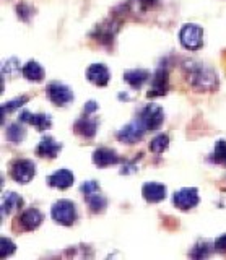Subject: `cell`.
<instances>
[{"label":"cell","instance_id":"cell-1","mask_svg":"<svg viewBox=\"0 0 226 260\" xmlns=\"http://www.w3.org/2000/svg\"><path fill=\"white\" fill-rule=\"evenodd\" d=\"M185 78L189 80V85L196 89L197 93H213L218 88V77L216 73L207 67V65L185 62L184 65Z\"/></svg>","mask_w":226,"mask_h":260},{"label":"cell","instance_id":"cell-2","mask_svg":"<svg viewBox=\"0 0 226 260\" xmlns=\"http://www.w3.org/2000/svg\"><path fill=\"white\" fill-rule=\"evenodd\" d=\"M51 216L57 224L62 226H72L78 218L77 205L72 200H57L51 208Z\"/></svg>","mask_w":226,"mask_h":260},{"label":"cell","instance_id":"cell-3","mask_svg":"<svg viewBox=\"0 0 226 260\" xmlns=\"http://www.w3.org/2000/svg\"><path fill=\"white\" fill-rule=\"evenodd\" d=\"M179 41L187 51H199L204 46V29L193 23L184 24L179 32Z\"/></svg>","mask_w":226,"mask_h":260},{"label":"cell","instance_id":"cell-4","mask_svg":"<svg viewBox=\"0 0 226 260\" xmlns=\"http://www.w3.org/2000/svg\"><path fill=\"white\" fill-rule=\"evenodd\" d=\"M36 176V165L31 159L18 158L10 165V177L18 184H28Z\"/></svg>","mask_w":226,"mask_h":260},{"label":"cell","instance_id":"cell-5","mask_svg":"<svg viewBox=\"0 0 226 260\" xmlns=\"http://www.w3.org/2000/svg\"><path fill=\"white\" fill-rule=\"evenodd\" d=\"M43 219H44V216L38 208H28V210H23L21 213L15 218L13 228L17 231H23V233L35 231L41 226Z\"/></svg>","mask_w":226,"mask_h":260},{"label":"cell","instance_id":"cell-6","mask_svg":"<svg viewBox=\"0 0 226 260\" xmlns=\"http://www.w3.org/2000/svg\"><path fill=\"white\" fill-rule=\"evenodd\" d=\"M139 119L143 122V125L147 127L148 132H155L158 130L165 122V111L161 106L158 104H147L145 108L140 111Z\"/></svg>","mask_w":226,"mask_h":260},{"label":"cell","instance_id":"cell-7","mask_svg":"<svg viewBox=\"0 0 226 260\" xmlns=\"http://www.w3.org/2000/svg\"><path fill=\"white\" fill-rule=\"evenodd\" d=\"M147 132H148L147 127H145L143 122L137 117L134 122H131V124H127L125 127H122L119 130L117 140L122 142V143H127V145H134L137 142H140Z\"/></svg>","mask_w":226,"mask_h":260},{"label":"cell","instance_id":"cell-8","mask_svg":"<svg viewBox=\"0 0 226 260\" xmlns=\"http://www.w3.org/2000/svg\"><path fill=\"white\" fill-rule=\"evenodd\" d=\"M199 190L196 187H184V189L174 192L173 195V203L176 208H179L181 211H189L192 208H196L199 205Z\"/></svg>","mask_w":226,"mask_h":260},{"label":"cell","instance_id":"cell-9","mask_svg":"<svg viewBox=\"0 0 226 260\" xmlns=\"http://www.w3.org/2000/svg\"><path fill=\"white\" fill-rule=\"evenodd\" d=\"M47 96H49L51 103L55 106H66L67 103L74 101L72 89L66 85L59 83V81H52V83L47 86Z\"/></svg>","mask_w":226,"mask_h":260},{"label":"cell","instance_id":"cell-10","mask_svg":"<svg viewBox=\"0 0 226 260\" xmlns=\"http://www.w3.org/2000/svg\"><path fill=\"white\" fill-rule=\"evenodd\" d=\"M169 89V75H168V70L166 69H158L155 72L151 80V88L150 91L147 93L148 98H158V96H165Z\"/></svg>","mask_w":226,"mask_h":260},{"label":"cell","instance_id":"cell-11","mask_svg":"<svg viewBox=\"0 0 226 260\" xmlns=\"http://www.w3.org/2000/svg\"><path fill=\"white\" fill-rule=\"evenodd\" d=\"M109 70L104 63H93L86 69V78L96 86H106L109 83Z\"/></svg>","mask_w":226,"mask_h":260},{"label":"cell","instance_id":"cell-12","mask_svg":"<svg viewBox=\"0 0 226 260\" xmlns=\"http://www.w3.org/2000/svg\"><path fill=\"white\" fill-rule=\"evenodd\" d=\"M119 161H120L119 154L114 150L106 148V146H101V148L94 150L93 153V162L98 168H108L112 165H117Z\"/></svg>","mask_w":226,"mask_h":260},{"label":"cell","instance_id":"cell-13","mask_svg":"<svg viewBox=\"0 0 226 260\" xmlns=\"http://www.w3.org/2000/svg\"><path fill=\"white\" fill-rule=\"evenodd\" d=\"M166 185L158 182H147L142 187V195L148 203H158L166 199Z\"/></svg>","mask_w":226,"mask_h":260},{"label":"cell","instance_id":"cell-14","mask_svg":"<svg viewBox=\"0 0 226 260\" xmlns=\"http://www.w3.org/2000/svg\"><path fill=\"white\" fill-rule=\"evenodd\" d=\"M74 182H75V176L72 174L69 169H59L47 177V184L51 187H55V189H60V190L69 189Z\"/></svg>","mask_w":226,"mask_h":260},{"label":"cell","instance_id":"cell-15","mask_svg":"<svg viewBox=\"0 0 226 260\" xmlns=\"http://www.w3.org/2000/svg\"><path fill=\"white\" fill-rule=\"evenodd\" d=\"M62 150V145L59 142H55L52 137H44L39 145L36 146V154L41 158H49L54 159Z\"/></svg>","mask_w":226,"mask_h":260},{"label":"cell","instance_id":"cell-16","mask_svg":"<svg viewBox=\"0 0 226 260\" xmlns=\"http://www.w3.org/2000/svg\"><path fill=\"white\" fill-rule=\"evenodd\" d=\"M20 122L35 125L39 132H43V130L51 127V117L47 116V114H31L29 111L20 112Z\"/></svg>","mask_w":226,"mask_h":260},{"label":"cell","instance_id":"cell-17","mask_svg":"<svg viewBox=\"0 0 226 260\" xmlns=\"http://www.w3.org/2000/svg\"><path fill=\"white\" fill-rule=\"evenodd\" d=\"M96 128H98V120L90 117V114H86L85 117L78 119L74 125V132L82 135L85 138H93L96 135Z\"/></svg>","mask_w":226,"mask_h":260},{"label":"cell","instance_id":"cell-18","mask_svg":"<svg viewBox=\"0 0 226 260\" xmlns=\"http://www.w3.org/2000/svg\"><path fill=\"white\" fill-rule=\"evenodd\" d=\"M21 73H23V77H25L26 80H29V81H36V83H39V81H43L44 77H46L44 69H43L41 65H39L36 60H29V62H26L25 65H23Z\"/></svg>","mask_w":226,"mask_h":260},{"label":"cell","instance_id":"cell-19","mask_svg":"<svg viewBox=\"0 0 226 260\" xmlns=\"http://www.w3.org/2000/svg\"><path fill=\"white\" fill-rule=\"evenodd\" d=\"M150 73L143 69H134V70H127L124 73V80L127 81L128 85H131L134 89H139L145 81L148 80Z\"/></svg>","mask_w":226,"mask_h":260},{"label":"cell","instance_id":"cell-20","mask_svg":"<svg viewBox=\"0 0 226 260\" xmlns=\"http://www.w3.org/2000/svg\"><path fill=\"white\" fill-rule=\"evenodd\" d=\"M23 199L20 197L18 193H15V192H7L4 195V200H2V213L4 216L5 215H10L12 211L15 210H20L23 207Z\"/></svg>","mask_w":226,"mask_h":260},{"label":"cell","instance_id":"cell-21","mask_svg":"<svg viewBox=\"0 0 226 260\" xmlns=\"http://www.w3.org/2000/svg\"><path fill=\"white\" fill-rule=\"evenodd\" d=\"M85 200H86L88 207H90V210L93 211V213H103L108 207V200L104 195H101V192L85 195Z\"/></svg>","mask_w":226,"mask_h":260},{"label":"cell","instance_id":"cell-22","mask_svg":"<svg viewBox=\"0 0 226 260\" xmlns=\"http://www.w3.org/2000/svg\"><path fill=\"white\" fill-rule=\"evenodd\" d=\"M25 135H26L25 128H23V125L18 124V122H15V124H10L7 127V140L12 143H20L23 138H25Z\"/></svg>","mask_w":226,"mask_h":260},{"label":"cell","instance_id":"cell-23","mask_svg":"<svg viewBox=\"0 0 226 260\" xmlns=\"http://www.w3.org/2000/svg\"><path fill=\"white\" fill-rule=\"evenodd\" d=\"M168 146H169V137H168L166 134H159V135H156V137L150 142V146H148V148H150V151L159 154V153L166 151V150H168Z\"/></svg>","mask_w":226,"mask_h":260},{"label":"cell","instance_id":"cell-24","mask_svg":"<svg viewBox=\"0 0 226 260\" xmlns=\"http://www.w3.org/2000/svg\"><path fill=\"white\" fill-rule=\"evenodd\" d=\"M28 100H29L28 96H20V98H17V100H12V101L4 103V104H2V116L5 117V116H7V112L10 114V112H13L15 109L21 108L23 104L28 103Z\"/></svg>","mask_w":226,"mask_h":260},{"label":"cell","instance_id":"cell-25","mask_svg":"<svg viewBox=\"0 0 226 260\" xmlns=\"http://www.w3.org/2000/svg\"><path fill=\"white\" fill-rule=\"evenodd\" d=\"M215 162L218 165L226 166V142L224 140H218L215 143V150H213V158Z\"/></svg>","mask_w":226,"mask_h":260},{"label":"cell","instance_id":"cell-26","mask_svg":"<svg viewBox=\"0 0 226 260\" xmlns=\"http://www.w3.org/2000/svg\"><path fill=\"white\" fill-rule=\"evenodd\" d=\"M212 254V247H210V244L205 241V242H199L196 244V247L192 249L190 252V257L193 258H207Z\"/></svg>","mask_w":226,"mask_h":260},{"label":"cell","instance_id":"cell-27","mask_svg":"<svg viewBox=\"0 0 226 260\" xmlns=\"http://www.w3.org/2000/svg\"><path fill=\"white\" fill-rule=\"evenodd\" d=\"M0 244H2V247H0V257L2 258H7V257H10L15 249H17V246H15V242L9 238H2L0 239Z\"/></svg>","mask_w":226,"mask_h":260},{"label":"cell","instance_id":"cell-28","mask_svg":"<svg viewBox=\"0 0 226 260\" xmlns=\"http://www.w3.org/2000/svg\"><path fill=\"white\" fill-rule=\"evenodd\" d=\"M80 190H82L83 195H90V193H94V192H100V185L96 181H88V182H85L82 187H80Z\"/></svg>","mask_w":226,"mask_h":260},{"label":"cell","instance_id":"cell-29","mask_svg":"<svg viewBox=\"0 0 226 260\" xmlns=\"http://www.w3.org/2000/svg\"><path fill=\"white\" fill-rule=\"evenodd\" d=\"M215 250L220 252V254H226V234H221L220 238L215 241Z\"/></svg>","mask_w":226,"mask_h":260},{"label":"cell","instance_id":"cell-30","mask_svg":"<svg viewBox=\"0 0 226 260\" xmlns=\"http://www.w3.org/2000/svg\"><path fill=\"white\" fill-rule=\"evenodd\" d=\"M26 8H28V5H25V4H21V5H18V7H17L18 16H20V18H21L23 21H28L29 15H31V13H26Z\"/></svg>","mask_w":226,"mask_h":260},{"label":"cell","instance_id":"cell-31","mask_svg":"<svg viewBox=\"0 0 226 260\" xmlns=\"http://www.w3.org/2000/svg\"><path fill=\"white\" fill-rule=\"evenodd\" d=\"M96 109H98V104H96L94 101L86 103V106H85V112H86V114H91V112H94Z\"/></svg>","mask_w":226,"mask_h":260},{"label":"cell","instance_id":"cell-32","mask_svg":"<svg viewBox=\"0 0 226 260\" xmlns=\"http://www.w3.org/2000/svg\"><path fill=\"white\" fill-rule=\"evenodd\" d=\"M142 7H145V8H148V7H153V5H156V2L158 0H137Z\"/></svg>","mask_w":226,"mask_h":260}]
</instances>
